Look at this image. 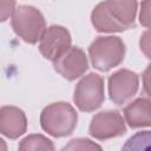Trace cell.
<instances>
[{
    "mask_svg": "<svg viewBox=\"0 0 151 151\" xmlns=\"http://www.w3.org/2000/svg\"><path fill=\"white\" fill-rule=\"evenodd\" d=\"M52 63L54 70L68 81L84 76L88 68V61L85 52L77 46H71L64 54Z\"/></svg>",
    "mask_w": 151,
    "mask_h": 151,
    "instance_id": "cell-8",
    "label": "cell"
},
{
    "mask_svg": "<svg viewBox=\"0 0 151 151\" xmlns=\"http://www.w3.org/2000/svg\"><path fill=\"white\" fill-rule=\"evenodd\" d=\"M138 74L131 70L122 68L109 77V96L116 105H123L138 91Z\"/></svg>",
    "mask_w": 151,
    "mask_h": 151,
    "instance_id": "cell-7",
    "label": "cell"
},
{
    "mask_svg": "<svg viewBox=\"0 0 151 151\" xmlns=\"http://www.w3.org/2000/svg\"><path fill=\"white\" fill-rule=\"evenodd\" d=\"M27 130V118L22 110L15 106L0 109V133L9 139H17Z\"/></svg>",
    "mask_w": 151,
    "mask_h": 151,
    "instance_id": "cell-9",
    "label": "cell"
},
{
    "mask_svg": "<svg viewBox=\"0 0 151 151\" xmlns=\"http://www.w3.org/2000/svg\"><path fill=\"white\" fill-rule=\"evenodd\" d=\"M101 150V146L93 143L87 138H76L72 139L67 145L63 147V150Z\"/></svg>",
    "mask_w": 151,
    "mask_h": 151,
    "instance_id": "cell-15",
    "label": "cell"
},
{
    "mask_svg": "<svg viewBox=\"0 0 151 151\" xmlns=\"http://www.w3.org/2000/svg\"><path fill=\"white\" fill-rule=\"evenodd\" d=\"M77 111L71 104L65 101L52 103L40 113L41 129L55 138L70 136L77 127Z\"/></svg>",
    "mask_w": 151,
    "mask_h": 151,
    "instance_id": "cell-1",
    "label": "cell"
},
{
    "mask_svg": "<svg viewBox=\"0 0 151 151\" xmlns=\"http://www.w3.org/2000/svg\"><path fill=\"white\" fill-rule=\"evenodd\" d=\"M140 50L145 53L147 58H150V39H149V32L146 31L140 39Z\"/></svg>",
    "mask_w": 151,
    "mask_h": 151,
    "instance_id": "cell-18",
    "label": "cell"
},
{
    "mask_svg": "<svg viewBox=\"0 0 151 151\" xmlns=\"http://www.w3.org/2000/svg\"><path fill=\"white\" fill-rule=\"evenodd\" d=\"M144 76H145V79H147V78H149V68L145 71V74H144ZM144 87H145L146 92L149 93V88H147V87H149V83H147V80H145V81H144Z\"/></svg>",
    "mask_w": 151,
    "mask_h": 151,
    "instance_id": "cell-19",
    "label": "cell"
},
{
    "mask_svg": "<svg viewBox=\"0 0 151 151\" xmlns=\"http://www.w3.org/2000/svg\"><path fill=\"white\" fill-rule=\"evenodd\" d=\"M125 44L119 37H98L88 47V55L94 68L107 72L125 58Z\"/></svg>",
    "mask_w": 151,
    "mask_h": 151,
    "instance_id": "cell-2",
    "label": "cell"
},
{
    "mask_svg": "<svg viewBox=\"0 0 151 151\" xmlns=\"http://www.w3.org/2000/svg\"><path fill=\"white\" fill-rule=\"evenodd\" d=\"M5 150H7V145H6L5 140L0 138V151H5Z\"/></svg>",
    "mask_w": 151,
    "mask_h": 151,
    "instance_id": "cell-20",
    "label": "cell"
},
{
    "mask_svg": "<svg viewBox=\"0 0 151 151\" xmlns=\"http://www.w3.org/2000/svg\"><path fill=\"white\" fill-rule=\"evenodd\" d=\"M73 100L83 112H92L99 109L105 100L104 78L97 73H88L83 77L76 85Z\"/></svg>",
    "mask_w": 151,
    "mask_h": 151,
    "instance_id": "cell-4",
    "label": "cell"
},
{
    "mask_svg": "<svg viewBox=\"0 0 151 151\" xmlns=\"http://www.w3.org/2000/svg\"><path fill=\"white\" fill-rule=\"evenodd\" d=\"M150 143V131H143L138 132L129 140L126 144L123 146L124 150H142V149H147Z\"/></svg>",
    "mask_w": 151,
    "mask_h": 151,
    "instance_id": "cell-14",
    "label": "cell"
},
{
    "mask_svg": "<svg viewBox=\"0 0 151 151\" xmlns=\"http://www.w3.org/2000/svg\"><path fill=\"white\" fill-rule=\"evenodd\" d=\"M90 134L98 140L123 136L126 132L125 120L116 110L101 111L93 116L88 127Z\"/></svg>",
    "mask_w": 151,
    "mask_h": 151,
    "instance_id": "cell-5",
    "label": "cell"
},
{
    "mask_svg": "<svg viewBox=\"0 0 151 151\" xmlns=\"http://www.w3.org/2000/svg\"><path fill=\"white\" fill-rule=\"evenodd\" d=\"M11 25L15 34L27 44H37L46 29L42 13L28 5L17 7L12 14Z\"/></svg>",
    "mask_w": 151,
    "mask_h": 151,
    "instance_id": "cell-3",
    "label": "cell"
},
{
    "mask_svg": "<svg viewBox=\"0 0 151 151\" xmlns=\"http://www.w3.org/2000/svg\"><path fill=\"white\" fill-rule=\"evenodd\" d=\"M17 2L15 0H0V22L6 21L9 17H12Z\"/></svg>",
    "mask_w": 151,
    "mask_h": 151,
    "instance_id": "cell-16",
    "label": "cell"
},
{
    "mask_svg": "<svg viewBox=\"0 0 151 151\" xmlns=\"http://www.w3.org/2000/svg\"><path fill=\"white\" fill-rule=\"evenodd\" d=\"M125 122L132 129L151 125V101L149 98H137L124 107Z\"/></svg>",
    "mask_w": 151,
    "mask_h": 151,
    "instance_id": "cell-10",
    "label": "cell"
},
{
    "mask_svg": "<svg viewBox=\"0 0 151 151\" xmlns=\"http://www.w3.org/2000/svg\"><path fill=\"white\" fill-rule=\"evenodd\" d=\"M72 38L70 32L59 25L46 27L44 34L39 40V51L41 55L51 61L58 59L71 47Z\"/></svg>",
    "mask_w": 151,
    "mask_h": 151,
    "instance_id": "cell-6",
    "label": "cell"
},
{
    "mask_svg": "<svg viewBox=\"0 0 151 151\" xmlns=\"http://www.w3.org/2000/svg\"><path fill=\"white\" fill-rule=\"evenodd\" d=\"M139 22L145 27H149L150 25V0H143L140 5Z\"/></svg>",
    "mask_w": 151,
    "mask_h": 151,
    "instance_id": "cell-17",
    "label": "cell"
},
{
    "mask_svg": "<svg viewBox=\"0 0 151 151\" xmlns=\"http://www.w3.org/2000/svg\"><path fill=\"white\" fill-rule=\"evenodd\" d=\"M112 14L127 28L134 26L137 0H105Z\"/></svg>",
    "mask_w": 151,
    "mask_h": 151,
    "instance_id": "cell-12",
    "label": "cell"
},
{
    "mask_svg": "<svg viewBox=\"0 0 151 151\" xmlns=\"http://www.w3.org/2000/svg\"><path fill=\"white\" fill-rule=\"evenodd\" d=\"M19 150L21 151H38V150L52 151L54 150V145L52 140H50L47 137L42 134H29L20 142Z\"/></svg>",
    "mask_w": 151,
    "mask_h": 151,
    "instance_id": "cell-13",
    "label": "cell"
},
{
    "mask_svg": "<svg viewBox=\"0 0 151 151\" xmlns=\"http://www.w3.org/2000/svg\"><path fill=\"white\" fill-rule=\"evenodd\" d=\"M91 22L96 31L101 33H116L129 29L110 11L106 1L99 2L91 13Z\"/></svg>",
    "mask_w": 151,
    "mask_h": 151,
    "instance_id": "cell-11",
    "label": "cell"
}]
</instances>
